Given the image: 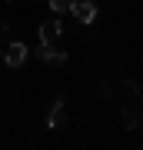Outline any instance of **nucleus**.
<instances>
[{
    "label": "nucleus",
    "instance_id": "1",
    "mask_svg": "<svg viewBox=\"0 0 143 150\" xmlns=\"http://www.w3.org/2000/svg\"><path fill=\"white\" fill-rule=\"evenodd\" d=\"M23 60H27V43L10 40V43H7V50H4V64L10 67V70H17V67H23Z\"/></svg>",
    "mask_w": 143,
    "mask_h": 150
},
{
    "label": "nucleus",
    "instance_id": "2",
    "mask_svg": "<svg viewBox=\"0 0 143 150\" xmlns=\"http://www.w3.org/2000/svg\"><path fill=\"white\" fill-rule=\"evenodd\" d=\"M70 13H73L80 23H93V17H97V4H93V0H73V4H70Z\"/></svg>",
    "mask_w": 143,
    "mask_h": 150
},
{
    "label": "nucleus",
    "instance_id": "3",
    "mask_svg": "<svg viewBox=\"0 0 143 150\" xmlns=\"http://www.w3.org/2000/svg\"><path fill=\"white\" fill-rule=\"evenodd\" d=\"M37 57L47 60V64H57V67L67 64V54H63V50H57L53 43H40V47H37Z\"/></svg>",
    "mask_w": 143,
    "mask_h": 150
},
{
    "label": "nucleus",
    "instance_id": "4",
    "mask_svg": "<svg viewBox=\"0 0 143 150\" xmlns=\"http://www.w3.org/2000/svg\"><path fill=\"white\" fill-rule=\"evenodd\" d=\"M63 123H67V107H63V100H53V107L47 113V127L50 130H60Z\"/></svg>",
    "mask_w": 143,
    "mask_h": 150
},
{
    "label": "nucleus",
    "instance_id": "5",
    "mask_svg": "<svg viewBox=\"0 0 143 150\" xmlns=\"http://www.w3.org/2000/svg\"><path fill=\"white\" fill-rule=\"evenodd\" d=\"M63 27H60V20H43L40 23V43H57Z\"/></svg>",
    "mask_w": 143,
    "mask_h": 150
},
{
    "label": "nucleus",
    "instance_id": "6",
    "mask_svg": "<svg viewBox=\"0 0 143 150\" xmlns=\"http://www.w3.org/2000/svg\"><path fill=\"white\" fill-rule=\"evenodd\" d=\"M123 123H127L130 130H137L140 127V110L137 107H123Z\"/></svg>",
    "mask_w": 143,
    "mask_h": 150
},
{
    "label": "nucleus",
    "instance_id": "7",
    "mask_svg": "<svg viewBox=\"0 0 143 150\" xmlns=\"http://www.w3.org/2000/svg\"><path fill=\"white\" fill-rule=\"evenodd\" d=\"M70 4H73V0H50V10L53 13H63V10H70Z\"/></svg>",
    "mask_w": 143,
    "mask_h": 150
},
{
    "label": "nucleus",
    "instance_id": "8",
    "mask_svg": "<svg viewBox=\"0 0 143 150\" xmlns=\"http://www.w3.org/2000/svg\"><path fill=\"white\" fill-rule=\"evenodd\" d=\"M7 27H10V23H7V20H0V33H7Z\"/></svg>",
    "mask_w": 143,
    "mask_h": 150
},
{
    "label": "nucleus",
    "instance_id": "9",
    "mask_svg": "<svg viewBox=\"0 0 143 150\" xmlns=\"http://www.w3.org/2000/svg\"><path fill=\"white\" fill-rule=\"evenodd\" d=\"M140 97H143V93H140Z\"/></svg>",
    "mask_w": 143,
    "mask_h": 150
}]
</instances>
